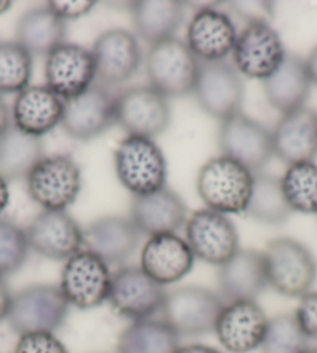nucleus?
Here are the masks:
<instances>
[{
  "instance_id": "obj_1",
  "label": "nucleus",
  "mask_w": 317,
  "mask_h": 353,
  "mask_svg": "<svg viewBox=\"0 0 317 353\" xmlns=\"http://www.w3.org/2000/svg\"><path fill=\"white\" fill-rule=\"evenodd\" d=\"M267 287L291 299H300L313 291L317 279V261L313 252L289 236L267 243L265 251Z\"/></svg>"
},
{
  "instance_id": "obj_2",
  "label": "nucleus",
  "mask_w": 317,
  "mask_h": 353,
  "mask_svg": "<svg viewBox=\"0 0 317 353\" xmlns=\"http://www.w3.org/2000/svg\"><path fill=\"white\" fill-rule=\"evenodd\" d=\"M254 173L246 167L218 156L201 167L196 190L207 209L223 215L245 214L252 192Z\"/></svg>"
},
{
  "instance_id": "obj_3",
  "label": "nucleus",
  "mask_w": 317,
  "mask_h": 353,
  "mask_svg": "<svg viewBox=\"0 0 317 353\" xmlns=\"http://www.w3.org/2000/svg\"><path fill=\"white\" fill-rule=\"evenodd\" d=\"M199 65V59L192 53L185 41L178 38L150 46L145 58L150 86L168 100L193 94Z\"/></svg>"
},
{
  "instance_id": "obj_4",
  "label": "nucleus",
  "mask_w": 317,
  "mask_h": 353,
  "mask_svg": "<svg viewBox=\"0 0 317 353\" xmlns=\"http://www.w3.org/2000/svg\"><path fill=\"white\" fill-rule=\"evenodd\" d=\"M70 305L58 285L36 283L11 299L7 322L16 334L54 333L64 325Z\"/></svg>"
},
{
  "instance_id": "obj_5",
  "label": "nucleus",
  "mask_w": 317,
  "mask_h": 353,
  "mask_svg": "<svg viewBox=\"0 0 317 353\" xmlns=\"http://www.w3.org/2000/svg\"><path fill=\"white\" fill-rule=\"evenodd\" d=\"M114 162L121 185L134 196H143L165 187L167 161L152 139L126 136L115 150Z\"/></svg>"
},
{
  "instance_id": "obj_6",
  "label": "nucleus",
  "mask_w": 317,
  "mask_h": 353,
  "mask_svg": "<svg viewBox=\"0 0 317 353\" xmlns=\"http://www.w3.org/2000/svg\"><path fill=\"white\" fill-rule=\"evenodd\" d=\"M225 302L215 291L204 287H179L167 291L162 319L179 336H203L215 332Z\"/></svg>"
},
{
  "instance_id": "obj_7",
  "label": "nucleus",
  "mask_w": 317,
  "mask_h": 353,
  "mask_svg": "<svg viewBox=\"0 0 317 353\" xmlns=\"http://www.w3.org/2000/svg\"><path fill=\"white\" fill-rule=\"evenodd\" d=\"M25 182L28 196L42 209L65 212L81 192L83 176L70 154H50L36 163Z\"/></svg>"
},
{
  "instance_id": "obj_8",
  "label": "nucleus",
  "mask_w": 317,
  "mask_h": 353,
  "mask_svg": "<svg viewBox=\"0 0 317 353\" xmlns=\"http://www.w3.org/2000/svg\"><path fill=\"white\" fill-rule=\"evenodd\" d=\"M111 283L112 272L106 261L81 249L65 260L58 287L70 307L94 310L108 302Z\"/></svg>"
},
{
  "instance_id": "obj_9",
  "label": "nucleus",
  "mask_w": 317,
  "mask_h": 353,
  "mask_svg": "<svg viewBox=\"0 0 317 353\" xmlns=\"http://www.w3.org/2000/svg\"><path fill=\"white\" fill-rule=\"evenodd\" d=\"M218 145L223 156L254 174L260 173L274 157L272 131L243 111L221 121Z\"/></svg>"
},
{
  "instance_id": "obj_10",
  "label": "nucleus",
  "mask_w": 317,
  "mask_h": 353,
  "mask_svg": "<svg viewBox=\"0 0 317 353\" xmlns=\"http://www.w3.org/2000/svg\"><path fill=\"white\" fill-rule=\"evenodd\" d=\"M234 67L240 75L265 81L283 63L286 50L280 34L263 19H252L238 33Z\"/></svg>"
},
{
  "instance_id": "obj_11",
  "label": "nucleus",
  "mask_w": 317,
  "mask_h": 353,
  "mask_svg": "<svg viewBox=\"0 0 317 353\" xmlns=\"http://www.w3.org/2000/svg\"><path fill=\"white\" fill-rule=\"evenodd\" d=\"M165 287L154 282L140 266H121L112 274L108 302L115 313L131 322L154 318L165 302Z\"/></svg>"
},
{
  "instance_id": "obj_12",
  "label": "nucleus",
  "mask_w": 317,
  "mask_h": 353,
  "mask_svg": "<svg viewBox=\"0 0 317 353\" xmlns=\"http://www.w3.org/2000/svg\"><path fill=\"white\" fill-rule=\"evenodd\" d=\"M185 240L194 257L213 266H223L240 251L234 221L210 209L196 210L187 218Z\"/></svg>"
},
{
  "instance_id": "obj_13",
  "label": "nucleus",
  "mask_w": 317,
  "mask_h": 353,
  "mask_svg": "<svg viewBox=\"0 0 317 353\" xmlns=\"http://www.w3.org/2000/svg\"><path fill=\"white\" fill-rule=\"evenodd\" d=\"M117 123V97L108 88L94 84L86 92L64 101L61 128L67 136L86 142L100 137Z\"/></svg>"
},
{
  "instance_id": "obj_14",
  "label": "nucleus",
  "mask_w": 317,
  "mask_h": 353,
  "mask_svg": "<svg viewBox=\"0 0 317 353\" xmlns=\"http://www.w3.org/2000/svg\"><path fill=\"white\" fill-rule=\"evenodd\" d=\"M117 123L127 136L152 139L172 123L170 101L151 86H134L117 97Z\"/></svg>"
},
{
  "instance_id": "obj_15",
  "label": "nucleus",
  "mask_w": 317,
  "mask_h": 353,
  "mask_svg": "<svg viewBox=\"0 0 317 353\" xmlns=\"http://www.w3.org/2000/svg\"><path fill=\"white\" fill-rule=\"evenodd\" d=\"M193 95L207 115L223 121L241 112L245 84L234 64L201 63Z\"/></svg>"
},
{
  "instance_id": "obj_16",
  "label": "nucleus",
  "mask_w": 317,
  "mask_h": 353,
  "mask_svg": "<svg viewBox=\"0 0 317 353\" xmlns=\"http://www.w3.org/2000/svg\"><path fill=\"white\" fill-rule=\"evenodd\" d=\"M45 86L63 101H69L94 86L96 78L92 52L64 42L45 58Z\"/></svg>"
},
{
  "instance_id": "obj_17",
  "label": "nucleus",
  "mask_w": 317,
  "mask_h": 353,
  "mask_svg": "<svg viewBox=\"0 0 317 353\" xmlns=\"http://www.w3.org/2000/svg\"><path fill=\"white\" fill-rule=\"evenodd\" d=\"M96 80L101 86H120L137 74L142 52L134 33L123 28H111L95 39L92 48Z\"/></svg>"
},
{
  "instance_id": "obj_18",
  "label": "nucleus",
  "mask_w": 317,
  "mask_h": 353,
  "mask_svg": "<svg viewBox=\"0 0 317 353\" xmlns=\"http://www.w3.org/2000/svg\"><path fill=\"white\" fill-rule=\"evenodd\" d=\"M25 232L30 249L48 260L65 261L84 249V230L67 212L42 210Z\"/></svg>"
},
{
  "instance_id": "obj_19",
  "label": "nucleus",
  "mask_w": 317,
  "mask_h": 353,
  "mask_svg": "<svg viewBox=\"0 0 317 353\" xmlns=\"http://www.w3.org/2000/svg\"><path fill=\"white\" fill-rule=\"evenodd\" d=\"M269 318L255 301L227 302L219 314L215 333L229 353H251L260 349Z\"/></svg>"
},
{
  "instance_id": "obj_20",
  "label": "nucleus",
  "mask_w": 317,
  "mask_h": 353,
  "mask_svg": "<svg viewBox=\"0 0 317 353\" xmlns=\"http://www.w3.org/2000/svg\"><path fill=\"white\" fill-rule=\"evenodd\" d=\"M238 38L234 21L221 10H198L187 27L185 44L199 63H221L232 54Z\"/></svg>"
},
{
  "instance_id": "obj_21",
  "label": "nucleus",
  "mask_w": 317,
  "mask_h": 353,
  "mask_svg": "<svg viewBox=\"0 0 317 353\" xmlns=\"http://www.w3.org/2000/svg\"><path fill=\"white\" fill-rule=\"evenodd\" d=\"M194 254L178 234L150 236L140 254V268L162 287L181 282L194 265Z\"/></svg>"
},
{
  "instance_id": "obj_22",
  "label": "nucleus",
  "mask_w": 317,
  "mask_h": 353,
  "mask_svg": "<svg viewBox=\"0 0 317 353\" xmlns=\"http://www.w3.org/2000/svg\"><path fill=\"white\" fill-rule=\"evenodd\" d=\"M274 156L286 165L314 162L317 156V112L298 108L283 114L272 130Z\"/></svg>"
},
{
  "instance_id": "obj_23",
  "label": "nucleus",
  "mask_w": 317,
  "mask_h": 353,
  "mask_svg": "<svg viewBox=\"0 0 317 353\" xmlns=\"http://www.w3.org/2000/svg\"><path fill=\"white\" fill-rule=\"evenodd\" d=\"M131 221L142 235L176 234L187 223V205L178 193L165 185L157 192L132 198Z\"/></svg>"
},
{
  "instance_id": "obj_24",
  "label": "nucleus",
  "mask_w": 317,
  "mask_h": 353,
  "mask_svg": "<svg viewBox=\"0 0 317 353\" xmlns=\"http://www.w3.org/2000/svg\"><path fill=\"white\" fill-rule=\"evenodd\" d=\"M219 296L224 302L255 301L267 288L265 257L255 249H240L219 266Z\"/></svg>"
},
{
  "instance_id": "obj_25",
  "label": "nucleus",
  "mask_w": 317,
  "mask_h": 353,
  "mask_svg": "<svg viewBox=\"0 0 317 353\" xmlns=\"http://www.w3.org/2000/svg\"><path fill=\"white\" fill-rule=\"evenodd\" d=\"M142 234L125 216H105L84 229V249L111 265H123L137 251Z\"/></svg>"
},
{
  "instance_id": "obj_26",
  "label": "nucleus",
  "mask_w": 317,
  "mask_h": 353,
  "mask_svg": "<svg viewBox=\"0 0 317 353\" xmlns=\"http://www.w3.org/2000/svg\"><path fill=\"white\" fill-rule=\"evenodd\" d=\"M64 101L47 86H28L16 95L11 108L13 125L30 136L41 137L61 126Z\"/></svg>"
},
{
  "instance_id": "obj_27",
  "label": "nucleus",
  "mask_w": 317,
  "mask_h": 353,
  "mask_svg": "<svg viewBox=\"0 0 317 353\" xmlns=\"http://www.w3.org/2000/svg\"><path fill=\"white\" fill-rule=\"evenodd\" d=\"M311 78L305 59L297 54L286 53L278 69L263 81L267 103L280 114L303 108L311 92Z\"/></svg>"
},
{
  "instance_id": "obj_28",
  "label": "nucleus",
  "mask_w": 317,
  "mask_h": 353,
  "mask_svg": "<svg viewBox=\"0 0 317 353\" xmlns=\"http://www.w3.org/2000/svg\"><path fill=\"white\" fill-rule=\"evenodd\" d=\"M131 19L140 38L154 46L176 38L185 19V5L176 0H139L131 3Z\"/></svg>"
},
{
  "instance_id": "obj_29",
  "label": "nucleus",
  "mask_w": 317,
  "mask_h": 353,
  "mask_svg": "<svg viewBox=\"0 0 317 353\" xmlns=\"http://www.w3.org/2000/svg\"><path fill=\"white\" fill-rule=\"evenodd\" d=\"M65 21L47 7L28 10L16 26V42L32 57H48L65 42Z\"/></svg>"
},
{
  "instance_id": "obj_30",
  "label": "nucleus",
  "mask_w": 317,
  "mask_h": 353,
  "mask_svg": "<svg viewBox=\"0 0 317 353\" xmlns=\"http://www.w3.org/2000/svg\"><path fill=\"white\" fill-rule=\"evenodd\" d=\"M44 156L42 139L30 136L14 125L0 136V176L7 182L27 179Z\"/></svg>"
},
{
  "instance_id": "obj_31",
  "label": "nucleus",
  "mask_w": 317,
  "mask_h": 353,
  "mask_svg": "<svg viewBox=\"0 0 317 353\" xmlns=\"http://www.w3.org/2000/svg\"><path fill=\"white\" fill-rule=\"evenodd\" d=\"M181 336L163 319L131 322L117 341V353H176Z\"/></svg>"
},
{
  "instance_id": "obj_32",
  "label": "nucleus",
  "mask_w": 317,
  "mask_h": 353,
  "mask_svg": "<svg viewBox=\"0 0 317 353\" xmlns=\"http://www.w3.org/2000/svg\"><path fill=\"white\" fill-rule=\"evenodd\" d=\"M246 216L255 221L280 226L289 220L292 210L285 198L282 179L269 173H255Z\"/></svg>"
},
{
  "instance_id": "obj_33",
  "label": "nucleus",
  "mask_w": 317,
  "mask_h": 353,
  "mask_svg": "<svg viewBox=\"0 0 317 353\" xmlns=\"http://www.w3.org/2000/svg\"><path fill=\"white\" fill-rule=\"evenodd\" d=\"M280 179L292 212L317 215V163H294L288 167Z\"/></svg>"
},
{
  "instance_id": "obj_34",
  "label": "nucleus",
  "mask_w": 317,
  "mask_h": 353,
  "mask_svg": "<svg viewBox=\"0 0 317 353\" xmlns=\"http://www.w3.org/2000/svg\"><path fill=\"white\" fill-rule=\"evenodd\" d=\"M33 57L16 41L0 42V95L21 94L30 86Z\"/></svg>"
},
{
  "instance_id": "obj_35",
  "label": "nucleus",
  "mask_w": 317,
  "mask_h": 353,
  "mask_svg": "<svg viewBox=\"0 0 317 353\" xmlns=\"http://www.w3.org/2000/svg\"><path fill=\"white\" fill-rule=\"evenodd\" d=\"M261 353H307L309 339L298 327L294 314H278L269 319Z\"/></svg>"
},
{
  "instance_id": "obj_36",
  "label": "nucleus",
  "mask_w": 317,
  "mask_h": 353,
  "mask_svg": "<svg viewBox=\"0 0 317 353\" xmlns=\"http://www.w3.org/2000/svg\"><path fill=\"white\" fill-rule=\"evenodd\" d=\"M30 251L25 229L0 216V277L5 279L19 271L25 265Z\"/></svg>"
},
{
  "instance_id": "obj_37",
  "label": "nucleus",
  "mask_w": 317,
  "mask_h": 353,
  "mask_svg": "<svg viewBox=\"0 0 317 353\" xmlns=\"http://www.w3.org/2000/svg\"><path fill=\"white\" fill-rule=\"evenodd\" d=\"M14 353H69L54 333H28L19 336Z\"/></svg>"
},
{
  "instance_id": "obj_38",
  "label": "nucleus",
  "mask_w": 317,
  "mask_h": 353,
  "mask_svg": "<svg viewBox=\"0 0 317 353\" xmlns=\"http://www.w3.org/2000/svg\"><path fill=\"white\" fill-rule=\"evenodd\" d=\"M294 318L305 336L317 341V291H309L298 299Z\"/></svg>"
},
{
  "instance_id": "obj_39",
  "label": "nucleus",
  "mask_w": 317,
  "mask_h": 353,
  "mask_svg": "<svg viewBox=\"0 0 317 353\" xmlns=\"http://www.w3.org/2000/svg\"><path fill=\"white\" fill-rule=\"evenodd\" d=\"M94 0H52L47 3L54 14L63 21H76L89 14L95 7Z\"/></svg>"
},
{
  "instance_id": "obj_40",
  "label": "nucleus",
  "mask_w": 317,
  "mask_h": 353,
  "mask_svg": "<svg viewBox=\"0 0 317 353\" xmlns=\"http://www.w3.org/2000/svg\"><path fill=\"white\" fill-rule=\"evenodd\" d=\"M11 299H13V294H11L8 283L5 282V279L0 277V322L3 319H7L8 312H10V305H11Z\"/></svg>"
},
{
  "instance_id": "obj_41",
  "label": "nucleus",
  "mask_w": 317,
  "mask_h": 353,
  "mask_svg": "<svg viewBox=\"0 0 317 353\" xmlns=\"http://www.w3.org/2000/svg\"><path fill=\"white\" fill-rule=\"evenodd\" d=\"M11 125H13V120H11V109L8 108L7 101L3 100V97L0 95V136H2Z\"/></svg>"
},
{
  "instance_id": "obj_42",
  "label": "nucleus",
  "mask_w": 317,
  "mask_h": 353,
  "mask_svg": "<svg viewBox=\"0 0 317 353\" xmlns=\"http://www.w3.org/2000/svg\"><path fill=\"white\" fill-rule=\"evenodd\" d=\"M176 353H224L216 347L207 345V344H187L181 345Z\"/></svg>"
},
{
  "instance_id": "obj_43",
  "label": "nucleus",
  "mask_w": 317,
  "mask_h": 353,
  "mask_svg": "<svg viewBox=\"0 0 317 353\" xmlns=\"http://www.w3.org/2000/svg\"><path fill=\"white\" fill-rule=\"evenodd\" d=\"M305 63H307V69H308V74L311 78V83H313L314 86H317V46L309 52L308 58L305 59Z\"/></svg>"
},
{
  "instance_id": "obj_44",
  "label": "nucleus",
  "mask_w": 317,
  "mask_h": 353,
  "mask_svg": "<svg viewBox=\"0 0 317 353\" xmlns=\"http://www.w3.org/2000/svg\"><path fill=\"white\" fill-rule=\"evenodd\" d=\"M10 205V185L2 176H0V216Z\"/></svg>"
},
{
  "instance_id": "obj_45",
  "label": "nucleus",
  "mask_w": 317,
  "mask_h": 353,
  "mask_svg": "<svg viewBox=\"0 0 317 353\" xmlns=\"http://www.w3.org/2000/svg\"><path fill=\"white\" fill-rule=\"evenodd\" d=\"M10 8H11V2H8V0H0V14L7 13Z\"/></svg>"
},
{
  "instance_id": "obj_46",
  "label": "nucleus",
  "mask_w": 317,
  "mask_h": 353,
  "mask_svg": "<svg viewBox=\"0 0 317 353\" xmlns=\"http://www.w3.org/2000/svg\"><path fill=\"white\" fill-rule=\"evenodd\" d=\"M307 353H317V347H309Z\"/></svg>"
}]
</instances>
